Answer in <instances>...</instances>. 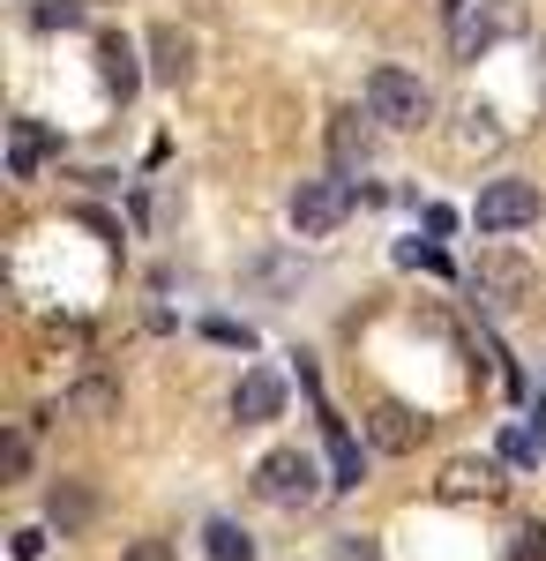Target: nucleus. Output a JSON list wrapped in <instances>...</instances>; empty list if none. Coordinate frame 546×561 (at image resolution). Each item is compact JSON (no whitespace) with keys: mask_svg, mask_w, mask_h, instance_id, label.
I'll list each match as a JSON object with an SVG mask.
<instances>
[{"mask_svg":"<svg viewBox=\"0 0 546 561\" xmlns=\"http://www.w3.org/2000/svg\"><path fill=\"white\" fill-rule=\"evenodd\" d=\"M367 113H375L382 128H420L426 113H434V98L412 68H375L367 76Z\"/></svg>","mask_w":546,"mask_h":561,"instance_id":"obj_1","label":"nucleus"},{"mask_svg":"<svg viewBox=\"0 0 546 561\" xmlns=\"http://www.w3.org/2000/svg\"><path fill=\"white\" fill-rule=\"evenodd\" d=\"M471 225L479 232H524V225H539V187L532 180H487L479 203H471Z\"/></svg>","mask_w":546,"mask_h":561,"instance_id":"obj_2","label":"nucleus"},{"mask_svg":"<svg viewBox=\"0 0 546 561\" xmlns=\"http://www.w3.org/2000/svg\"><path fill=\"white\" fill-rule=\"evenodd\" d=\"M352 217V180H299L293 187V225L299 240H322Z\"/></svg>","mask_w":546,"mask_h":561,"instance_id":"obj_3","label":"nucleus"},{"mask_svg":"<svg viewBox=\"0 0 546 561\" xmlns=\"http://www.w3.org/2000/svg\"><path fill=\"white\" fill-rule=\"evenodd\" d=\"M254 494L277 502V510L315 502V457H307V449H270V457L254 465Z\"/></svg>","mask_w":546,"mask_h":561,"instance_id":"obj_4","label":"nucleus"},{"mask_svg":"<svg viewBox=\"0 0 546 561\" xmlns=\"http://www.w3.org/2000/svg\"><path fill=\"white\" fill-rule=\"evenodd\" d=\"M471 285H479V300H487V307H524L539 277H532V262H524V255L487 248V255H479V270H471Z\"/></svg>","mask_w":546,"mask_h":561,"instance_id":"obj_5","label":"nucleus"},{"mask_svg":"<svg viewBox=\"0 0 546 561\" xmlns=\"http://www.w3.org/2000/svg\"><path fill=\"white\" fill-rule=\"evenodd\" d=\"M502 486H509V479H502L494 457H450L442 479H434V494H442V502H494Z\"/></svg>","mask_w":546,"mask_h":561,"instance_id":"obj_6","label":"nucleus"},{"mask_svg":"<svg viewBox=\"0 0 546 561\" xmlns=\"http://www.w3.org/2000/svg\"><path fill=\"white\" fill-rule=\"evenodd\" d=\"M277 412H285V382H277L270 367H248L240 389H232V420H240V427H262V420H277Z\"/></svg>","mask_w":546,"mask_h":561,"instance_id":"obj_7","label":"nucleus"},{"mask_svg":"<svg viewBox=\"0 0 546 561\" xmlns=\"http://www.w3.org/2000/svg\"><path fill=\"white\" fill-rule=\"evenodd\" d=\"M367 121H375V113H367ZM367 121H360L352 105L330 113V158H337V173H360V165L375 158V128H367Z\"/></svg>","mask_w":546,"mask_h":561,"instance_id":"obj_8","label":"nucleus"},{"mask_svg":"<svg viewBox=\"0 0 546 561\" xmlns=\"http://www.w3.org/2000/svg\"><path fill=\"white\" fill-rule=\"evenodd\" d=\"M150 76L180 90L187 76H195V38H187V31H172V23H158V31H150Z\"/></svg>","mask_w":546,"mask_h":561,"instance_id":"obj_9","label":"nucleus"},{"mask_svg":"<svg viewBox=\"0 0 546 561\" xmlns=\"http://www.w3.org/2000/svg\"><path fill=\"white\" fill-rule=\"evenodd\" d=\"M98 76H105V90H113V98H135V83H143L135 45H127L121 31H105V38H98Z\"/></svg>","mask_w":546,"mask_h":561,"instance_id":"obj_10","label":"nucleus"},{"mask_svg":"<svg viewBox=\"0 0 546 561\" xmlns=\"http://www.w3.org/2000/svg\"><path fill=\"white\" fill-rule=\"evenodd\" d=\"M516 23H524L516 8H494V15H457V60H479V53L502 38V31H516Z\"/></svg>","mask_w":546,"mask_h":561,"instance_id":"obj_11","label":"nucleus"},{"mask_svg":"<svg viewBox=\"0 0 546 561\" xmlns=\"http://www.w3.org/2000/svg\"><path fill=\"white\" fill-rule=\"evenodd\" d=\"M375 449H389V457H405V449H420V434H426V420H412L405 404H375Z\"/></svg>","mask_w":546,"mask_h":561,"instance_id":"obj_12","label":"nucleus"},{"mask_svg":"<svg viewBox=\"0 0 546 561\" xmlns=\"http://www.w3.org/2000/svg\"><path fill=\"white\" fill-rule=\"evenodd\" d=\"M45 150H53V135H45L38 121H15V128H8V173H15V180H38Z\"/></svg>","mask_w":546,"mask_h":561,"instance_id":"obj_13","label":"nucleus"},{"mask_svg":"<svg viewBox=\"0 0 546 561\" xmlns=\"http://www.w3.org/2000/svg\"><path fill=\"white\" fill-rule=\"evenodd\" d=\"M90 510H98V502H90V486H83V479H60V486L45 494V517H53V531H83Z\"/></svg>","mask_w":546,"mask_h":561,"instance_id":"obj_14","label":"nucleus"},{"mask_svg":"<svg viewBox=\"0 0 546 561\" xmlns=\"http://www.w3.org/2000/svg\"><path fill=\"white\" fill-rule=\"evenodd\" d=\"M68 412H83V420H113V412H121V389L105 382V375H83V382L68 389Z\"/></svg>","mask_w":546,"mask_h":561,"instance_id":"obj_15","label":"nucleus"},{"mask_svg":"<svg viewBox=\"0 0 546 561\" xmlns=\"http://www.w3.org/2000/svg\"><path fill=\"white\" fill-rule=\"evenodd\" d=\"M203 554H211V561H254V539L232 517H217L211 531H203Z\"/></svg>","mask_w":546,"mask_h":561,"instance_id":"obj_16","label":"nucleus"},{"mask_svg":"<svg viewBox=\"0 0 546 561\" xmlns=\"http://www.w3.org/2000/svg\"><path fill=\"white\" fill-rule=\"evenodd\" d=\"M330 457H337V486H360V479H367V457H360V442L344 434V420H330Z\"/></svg>","mask_w":546,"mask_h":561,"instance_id":"obj_17","label":"nucleus"},{"mask_svg":"<svg viewBox=\"0 0 546 561\" xmlns=\"http://www.w3.org/2000/svg\"><path fill=\"white\" fill-rule=\"evenodd\" d=\"M539 449H546L539 427H509L502 434V465H539Z\"/></svg>","mask_w":546,"mask_h":561,"instance_id":"obj_18","label":"nucleus"},{"mask_svg":"<svg viewBox=\"0 0 546 561\" xmlns=\"http://www.w3.org/2000/svg\"><path fill=\"white\" fill-rule=\"evenodd\" d=\"M31 23H38V31H76V23H83V0H38Z\"/></svg>","mask_w":546,"mask_h":561,"instance_id":"obj_19","label":"nucleus"},{"mask_svg":"<svg viewBox=\"0 0 546 561\" xmlns=\"http://www.w3.org/2000/svg\"><path fill=\"white\" fill-rule=\"evenodd\" d=\"M23 472H31V434H8V442H0V479L15 486Z\"/></svg>","mask_w":546,"mask_h":561,"instance_id":"obj_20","label":"nucleus"},{"mask_svg":"<svg viewBox=\"0 0 546 561\" xmlns=\"http://www.w3.org/2000/svg\"><path fill=\"white\" fill-rule=\"evenodd\" d=\"M509 561H546V531L539 524H516V531H509Z\"/></svg>","mask_w":546,"mask_h":561,"instance_id":"obj_21","label":"nucleus"},{"mask_svg":"<svg viewBox=\"0 0 546 561\" xmlns=\"http://www.w3.org/2000/svg\"><path fill=\"white\" fill-rule=\"evenodd\" d=\"M337 561H382V554H375V539H360V531H344V539H337Z\"/></svg>","mask_w":546,"mask_h":561,"instance_id":"obj_22","label":"nucleus"},{"mask_svg":"<svg viewBox=\"0 0 546 561\" xmlns=\"http://www.w3.org/2000/svg\"><path fill=\"white\" fill-rule=\"evenodd\" d=\"M397 262H412V270H442V248H420V240H405Z\"/></svg>","mask_w":546,"mask_h":561,"instance_id":"obj_23","label":"nucleus"},{"mask_svg":"<svg viewBox=\"0 0 546 561\" xmlns=\"http://www.w3.org/2000/svg\"><path fill=\"white\" fill-rule=\"evenodd\" d=\"M127 561H172V539H135Z\"/></svg>","mask_w":546,"mask_h":561,"instance_id":"obj_24","label":"nucleus"},{"mask_svg":"<svg viewBox=\"0 0 546 561\" xmlns=\"http://www.w3.org/2000/svg\"><path fill=\"white\" fill-rule=\"evenodd\" d=\"M45 554V531H15V561H38Z\"/></svg>","mask_w":546,"mask_h":561,"instance_id":"obj_25","label":"nucleus"},{"mask_svg":"<svg viewBox=\"0 0 546 561\" xmlns=\"http://www.w3.org/2000/svg\"><path fill=\"white\" fill-rule=\"evenodd\" d=\"M442 8H450V15H464V0H442Z\"/></svg>","mask_w":546,"mask_h":561,"instance_id":"obj_26","label":"nucleus"}]
</instances>
